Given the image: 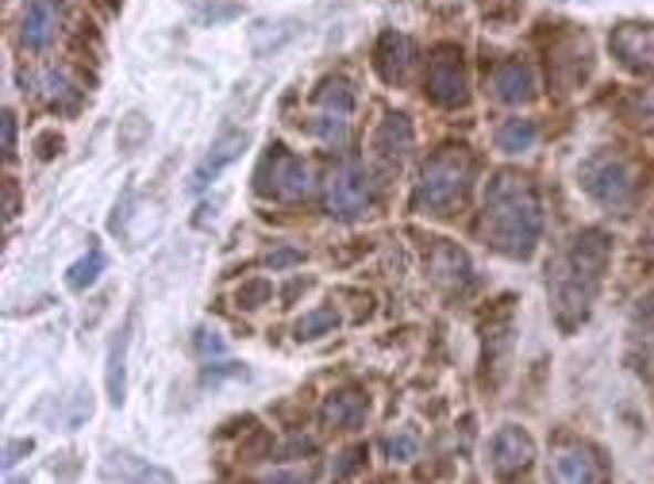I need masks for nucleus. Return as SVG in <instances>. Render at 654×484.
Masks as SVG:
<instances>
[{
	"instance_id": "obj_18",
	"label": "nucleus",
	"mask_w": 654,
	"mask_h": 484,
	"mask_svg": "<svg viewBox=\"0 0 654 484\" xmlns=\"http://www.w3.org/2000/svg\"><path fill=\"white\" fill-rule=\"evenodd\" d=\"M412 150V124L408 116H401V112H390V116L382 119V127L374 131V155L377 161H385V166H401V161L408 158Z\"/></svg>"
},
{
	"instance_id": "obj_25",
	"label": "nucleus",
	"mask_w": 654,
	"mask_h": 484,
	"mask_svg": "<svg viewBox=\"0 0 654 484\" xmlns=\"http://www.w3.org/2000/svg\"><path fill=\"white\" fill-rule=\"evenodd\" d=\"M335 327H339L335 304H320V308H312L309 316L297 323V338H301V343H312V338H320V335H331Z\"/></svg>"
},
{
	"instance_id": "obj_22",
	"label": "nucleus",
	"mask_w": 654,
	"mask_h": 484,
	"mask_svg": "<svg viewBox=\"0 0 654 484\" xmlns=\"http://www.w3.org/2000/svg\"><path fill=\"white\" fill-rule=\"evenodd\" d=\"M432 273L439 285H463L470 277V257L458 246H450L447 239H435L432 246Z\"/></svg>"
},
{
	"instance_id": "obj_1",
	"label": "nucleus",
	"mask_w": 654,
	"mask_h": 484,
	"mask_svg": "<svg viewBox=\"0 0 654 484\" xmlns=\"http://www.w3.org/2000/svg\"><path fill=\"white\" fill-rule=\"evenodd\" d=\"M612 257V239L601 228L578 231L547 265V293H551V312L562 330H573L589 319L593 301L604 285V270Z\"/></svg>"
},
{
	"instance_id": "obj_17",
	"label": "nucleus",
	"mask_w": 654,
	"mask_h": 484,
	"mask_svg": "<svg viewBox=\"0 0 654 484\" xmlns=\"http://www.w3.org/2000/svg\"><path fill=\"white\" fill-rule=\"evenodd\" d=\"M247 143H250V135H247V131H228V135H220V139H216V147L205 155V161H200V166L193 169L189 189H193V192H205L208 185H212L216 177H220L224 169L231 166V161H236L239 155H243Z\"/></svg>"
},
{
	"instance_id": "obj_14",
	"label": "nucleus",
	"mask_w": 654,
	"mask_h": 484,
	"mask_svg": "<svg viewBox=\"0 0 654 484\" xmlns=\"http://www.w3.org/2000/svg\"><path fill=\"white\" fill-rule=\"evenodd\" d=\"M412 62H416V46H412L408 35H401V31H385V35L377 39L374 70L385 85H401V81H408Z\"/></svg>"
},
{
	"instance_id": "obj_6",
	"label": "nucleus",
	"mask_w": 654,
	"mask_h": 484,
	"mask_svg": "<svg viewBox=\"0 0 654 484\" xmlns=\"http://www.w3.org/2000/svg\"><path fill=\"white\" fill-rule=\"evenodd\" d=\"M427 96L439 108H466V101H470V77H466L463 51L455 43H443L432 51V62H427Z\"/></svg>"
},
{
	"instance_id": "obj_24",
	"label": "nucleus",
	"mask_w": 654,
	"mask_h": 484,
	"mask_svg": "<svg viewBox=\"0 0 654 484\" xmlns=\"http://www.w3.org/2000/svg\"><path fill=\"white\" fill-rule=\"evenodd\" d=\"M104 265H108V257H104V250H89L85 257H77V262L66 270V285L74 288V293H85V288L93 285V281L104 273Z\"/></svg>"
},
{
	"instance_id": "obj_32",
	"label": "nucleus",
	"mask_w": 654,
	"mask_h": 484,
	"mask_svg": "<svg viewBox=\"0 0 654 484\" xmlns=\"http://www.w3.org/2000/svg\"><path fill=\"white\" fill-rule=\"evenodd\" d=\"M362 457H366V450H362V446L346 450V454H343V462L335 465V473H339V477H346V473H354V470H359V465H362Z\"/></svg>"
},
{
	"instance_id": "obj_2",
	"label": "nucleus",
	"mask_w": 654,
	"mask_h": 484,
	"mask_svg": "<svg viewBox=\"0 0 654 484\" xmlns=\"http://www.w3.org/2000/svg\"><path fill=\"white\" fill-rule=\"evenodd\" d=\"M481 235L497 254L528 262L536 254L539 239H543V208H539V192L516 169H500L492 173L486 189V215H481Z\"/></svg>"
},
{
	"instance_id": "obj_11",
	"label": "nucleus",
	"mask_w": 654,
	"mask_h": 484,
	"mask_svg": "<svg viewBox=\"0 0 654 484\" xmlns=\"http://www.w3.org/2000/svg\"><path fill=\"white\" fill-rule=\"evenodd\" d=\"M489 457L500 481L520 477V473H528L531 462H536V442H531V434L523 431V427H500V431L492 434Z\"/></svg>"
},
{
	"instance_id": "obj_34",
	"label": "nucleus",
	"mask_w": 654,
	"mask_h": 484,
	"mask_svg": "<svg viewBox=\"0 0 654 484\" xmlns=\"http://www.w3.org/2000/svg\"><path fill=\"white\" fill-rule=\"evenodd\" d=\"M197 346H200V350H205V354H220V350H224V338L216 335V330H200Z\"/></svg>"
},
{
	"instance_id": "obj_36",
	"label": "nucleus",
	"mask_w": 654,
	"mask_h": 484,
	"mask_svg": "<svg viewBox=\"0 0 654 484\" xmlns=\"http://www.w3.org/2000/svg\"><path fill=\"white\" fill-rule=\"evenodd\" d=\"M266 262L273 265V270H281V265H293V262H301V254L297 250H278V254H270Z\"/></svg>"
},
{
	"instance_id": "obj_7",
	"label": "nucleus",
	"mask_w": 654,
	"mask_h": 484,
	"mask_svg": "<svg viewBox=\"0 0 654 484\" xmlns=\"http://www.w3.org/2000/svg\"><path fill=\"white\" fill-rule=\"evenodd\" d=\"M324 200H328V212L339 215V220H359L362 212H370V204H374V189H370V181L359 169V161L343 158L331 166V173L324 181Z\"/></svg>"
},
{
	"instance_id": "obj_37",
	"label": "nucleus",
	"mask_w": 654,
	"mask_h": 484,
	"mask_svg": "<svg viewBox=\"0 0 654 484\" xmlns=\"http://www.w3.org/2000/svg\"><path fill=\"white\" fill-rule=\"evenodd\" d=\"M54 147H62V139L54 131H46L43 139H39V158H54Z\"/></svg>"
},
{
	"instance_id": "obj_30",
	"label": "nucleus",
	"mask_w": 654,
	"mask_h": 484,
	"mask_svg": "<svg viewBox=\"0 0 654 484\" xmlns=\"http://www.w3.org/2000/svg\"><path fill=\"white\" fill-rule=\"evenodd\" d=\"M31 450H35V442H31V439L8 442V446H4V470H15V465L23 462V454H31Z\"/></svg>"
},
{
	"instance_id": "obj_31",
	"label": "nucleus",
	"mask_w": 654,
	"mask_h": 484,
	"mask_svg": "<svg viewBox=\"0 0 654 484\" xmlns=\"http://www.w3.org/2000/svg\"><path fill=\"white\" fill-rule=\"evenodd\" d=\"M15 212H20V189H15V181L8 177L4 181V220H15Z\"/></svg>"
},
{
	"instance_id": "obj_15",
	"label": "nucleus",
	"mask_w": 654,
	"mask_h": 484,
	"mask_svg": "<svg viewBox=\"0 0 654 484\" xmlns=\"http://www.w3.org/2000/svg\"><path fill=\"white\" fill-rule=\"evenodd\" d=\"M589 70H593V54H589V43L585 35H570L562 39V43L551 46V77L559 81V85H581V81L589 77Z\"/></svg>"
},
{
	"instance_id": "obj_29",
	"label": "nucleus",
	"mask_w": 654,
	"mask_h": 484,
	"mask_svg": "<svg viewBox=\"0 0 654 484\" xmlns=\"http://www.w3.org/2000/svg\"><path fill=\"white\" fill-rule=\"evenodd\" d=\"M147 135V124H143V116H127V124H124V131H120V147L124 150H132L135 143Z\"/></svg>"
},
{
	"instance_id": "obj_21",
	"label": "nucleus",
	"mask_w": 654,
	"mask_h": 484,
	"mask_svg": "<svg viewBox=\"0 0 654 484\" xmlns=\"http://www.w3.org/2000/svg\"><path fill=\"white\" fill-rule=\"evenodd\" d=\"M632 366L654 381V301H640L632 319Z\"/></svg>"
},
{
	"instance_id": "obj_27",
	"label": "nucleus",
	"mask_w": 654,
	"mask_h": 484,
	"mask_svg": "<svg viewBox=\"0 0 654 484\" xmlns=\"http://www.w3.org/2000/svg\"><path fill=\"white\" fill-rule=\"evenodd\" d=\"M382 450H385V457H393V462H412L419 450L416 427H397V431H390L382 439Z\"/></svg>"
},
{
	"instance_id": "obj_5",
	"label": "nucleus",
	"mask_w": 654,
	"mask_h": 484,
	"mask_svg": "<svg viewBox=\"0 0 654 484\" xmlns=\"http://www.w3.org/2000/svg\"><path fill=\"white\" fill-rule=\"evenodd\" d=\"M255 189L270 200H281V204H297V200H304L312 192V169L289 147L273 143L270 155L262 158V166L255 173Z\"/></svg>"
},
{
	"instance_id": "obj_8",
	"label": "nucleus",
	"mask_w": 654,
	"mask_h": 484,
	"mask_svg": "<svg viewBox=\"0 0 654 484\" xmlns=\"http://www.w3.org/2000/svg\"><path fill=\"white\" fill-rule=\"evenodd\" d=\"M312 135H320L324 143H343L346 124H351V112H354V88L346 77H328L324 85L316 88L312 96Z\"/></svg>"
},
{
	"instance_id": "obj_23",
	"label": "nucleus",
	"mask_w": 654,
	"mask_h": 484,
	"mask_svg": "<svg viewBox=\"0 0 654 484\" xmlns=\"http://www.w3.org/2000/svg\"><path fill=\"white\" fill-rule=\"evenodd\" d=\"M539 139V127L536 119H505V124L497 127V135H492V143H497V150H505V155H523V150H531Z\"/></svg>"
},
{
	"instance_id": "obj_12",
	"label": "nucleus",
	"mask_w": 654,
	"mask_h": 484,
	"mask_svg": "<svg viewBox=\"0 0 654 484\" xmlns=\"http://www.w3.org/2000/svg\"><path fill=\"white\" fill-rule=\"evenodd\" d=\"M62 12H66L62 0H28V8L20 15V43L28 51H46L59 39Z\"/></svg>"
},
{
	"instance_id": "obj_19",
	"label": "nucleus",
	"mask_w": 654,
	"mask_h": 484,
	"mask_svg": "<svg viewBox=\"0 0 654 484\" xmlns=\"http://www.w3.org/2000/svg\"><path fill=\"white\" fill-rule=\"evenodd\" d=\"M104 477H112L120 484H177L166 470H158V465L143 462V457H135V454H124V450H112V454L104 457Z\"/></svg>"
},
{
	"instance_id": "obj_20",
	"label": "nucleus",
	"mask_w": 654,
	"mask_h": 484,
	"mask_svg": "<svg viewBox=\"0 0 654 484\" xmlns=\"http://www.w3.org/2000/svg\"><path fill=\"white\" fill-rule=\"evenodd\" d=\"M132 330H135V316H127V323L116 330V338L108 346V377L104 381H108L112 408H120L127 400V346H132Z\"/></svg>"
},
{
	"instance_id": "obj_28",
	"label": "nucleus",
	"mask_w": 654,
	"mask_h": 484,
	"mask_svg": "<svg viewBox=\"0 0 654 484\" xmlns=\"http://www.w3.org/2000/svg\"><path fill=\"white\" fill-rule=\"evenodd\" d=\"M270 296H273V285L270 281H247V285H239V293H236V301H239V308H262V304H270Z\"/></svg>"
},
{
	"instance_id": "obj_33",
	"label": "nucleus",
	"mask_w": 654,
	"mask_h": 484,
	"mask_svg": "<svg viewBox=\"0 0 654 484\" xmlns=\"http://www.w3.org/2000/svg\"><path fill=\"white\" fill-rule=\"evenodd\" d=\"M15 155V112H4V158Z\"/></svg>"
},
{
	"instance_id": "obj_10",
	"label": "nucleus",
	"mask_w": 654,
	"mask_h": 484,
	"mask_svg": "<svg viewBox=\"0 0 654 484\" xmlns=\"http://www.w3.org/2000/svg\"><path fill=\"white\" fill-rule=\"evenodd\" d=\"M609 46L627 74L654 77V23H616Z\"/></svg>"
},
{
	"instance_id": "obj_9",
	"label": "nucleus",
	"mask_w": 654,
	"mask_h": 484,
	"mask_svg": "<svg viewBox=\"0 0 654 484\" xmlns=\"http://www.w3.org/2000/svg\"><path fill=\"white\" fill-rule=\"evenodd\" d=\"M551 484H604L609 470H604L601 454L589 442L567 439L551 450V465H547Z\"/></svg>"
},
{
	"instance_id": "obj_13",
	"label": "nucleus",
	"mask_w": 654,
	"mask_h": 484,
	"mask_svg": "<svg viewBox=\"0 0 654 484\" xmlns=\"http://www.w3.org/2000/svg\"><path fill=\"white\" fill-rule=\"evenodd\" d=\"M489 93L497 96L500 104H528L536 101V70L523 59H505L492 66L489 74Z\"/></svg>"
},
{
	"instance_id": "obj_3",
	"label": "nucleus",
	"mask_w": 654,
	"mask_h": 484,
	"mask_svg": "<svg viewBox=\"0 0 654 484\" xmlns=\"http://www.w3.org/2000/svg\"><path fill=\"white\" fill-rule=\"evenodd\" d=\"M474 181V155L466 147H443L419 169L412 208L424 215H450L466 200Z\"/></svg>"
},
{
	"instance_id": "obj_4",
	"label": "nucleus",
	"mask_w": 654,
	"mask_h": 484,
	"mask_svg": "<svg viewBox=\"0 0 654 484\" xmlns=\"http://www.w3.org/2000/svg\"><path fill=\"white\" fill-rule=\"evenodd\" d=\"M581 189L609 212H627L640 197V169L624 150H596L581 161Z\"/></svg>"
},
{
	"instance_id": "obj_26",
	"label": "nucleus",
	"mask_w": 654,
	"mask_h": 484,
	"mask_svg": "<svg viewBox=\"0 0 654 484\" xmlns=\"http://www.w3.org/2000/svg\"><path fill=\"white\" fill-rule=\"evenodd\" d=\"M39 85H43V88H39V93H43V101L54 104V108H74V104H77V88L70 85L66 74H59V70H46Z\"/></svg>"
},
{
	"instance_id": "obj_35",
	"label": "nucleus",
	"mask_w": 654,
	"mask_h": 484,
	"mask_svg": "<svg viewBox=\"0 0 654 484\" xmlns=\"http://www.w3.org/2000/svg\"><path fill=\"white\" fill-rule=\"evenodd\" d=\"M266 484H312V473H273Z\"/></svg>"
},
{
	"instance_id": "obj_16",
	"label": "nucleus",
	"mask_w": 654,
	"mask_h": 484,
	"mask_svg": "<svg viewBox=\"0 0 654 484\" xmlns=\"http://www.w3.org/2000/svg\"><path fill=\"white\" fill-rule=\"evenodd\" d=\"M366 415H370V397L362 389H354V385L335 389L324 400V408H320V419H324V427H331V431H359L366 423Z\"/></svg>"
}]
</instances>
